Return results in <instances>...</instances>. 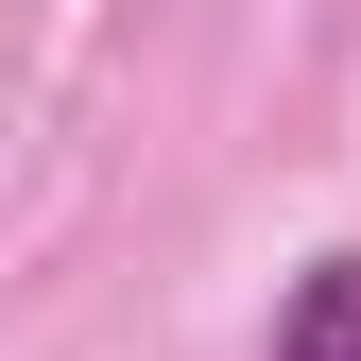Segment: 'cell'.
<instances>
[{
	"label": "cell",
	"instance_id": "1",
	"mask_svg": "<svg viewBox=\"0 0 361 361\" xmlns=\"http://www.w3.org/2000/svg\"><path fill=\"white\" fill-rule=\"evenodd\" d=\"M276 361H361V241L293 276V310H276Z\"/></svg>",
	"mask_w": 361,
	"mask_h": 361
}]
</instances>
